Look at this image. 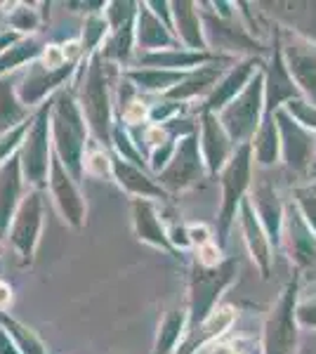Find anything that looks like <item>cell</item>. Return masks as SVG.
Here are the masks:
<instances>
[{
	"mask_svg": "<svg viewBox=\"0 0 316 354\" xmlns=\"http://www.w3.org/2000/svg\"><path fill=\"white\" fill-rule=\"evenodd\" d=\"M50 128H53V149L55 156L64 163V168L80 182L85 175L83 161L88 151V121L78 104L73 90L62 88L53 95V113H50Z\"/></svg>",
	"mask_w": 316,
	"mask_h": 354,
	"instance_id": "1",
	"label": "cell"
},
{
	"mask_svg": "<svg viewBox=\"0 0 316 354\" xmlns=\"http://www.w3.org/2000/svg\"><path fill=\"white\" fill-rule=\"evenodd\" d=\"M109 71L111 66L102 53L80 62L78 66V104L83 109V116L88 121V128L93 133L97 145L104 147L111 142L113 123H111V88H109Z\"/></svg>",
	"mask_w": 316,
	"mask_h": 354,
	"instance_id": "2",
	"label": "cell"
},
{
	"mask_svg": "<svg viewBox=\"0 0 316 354\" xmlns=\"http://www.w3.org/2000/svg\"><path fill=\"white\" fill-rule=\"evenodd\" d=\"M50 113H53V97L45 104L38 106V111L31 118V128L24 137V145L19 149L21 173L28 187L40 189L48 187L50 165H53V128H50Z\"/></svg>",
	"mask_w": 316,
	"mask_h": 354,
	"instance_id": "3",
	"label": "cell"
},
{
	"mask_svg": "<svg viewBox=\"0 0 316 354\" xmlns=\"http://www.w3.org/2000/svg\"><path fill=\"white\" fill-rule=\"evenodd\" d=\"M43 230V192L31 189L17 210L12 227H10L8 241L21 262H31Z\"/></svg>",
	"mask_w": 316,
	"mask_h": 354,
	"instance_id": "4",
	"label": "cell"
},
{
	"mask_svg": "<svg viewBox=\"0 0 316 354\" xmlns=\"http://www.w3.org/2000/svg\"><path fill=\"white\" fill-rule=\"evenodd\" d=\"M50 194H53V203L59 210L62 220L73 230H80L85 225V205L83 194L78 189V180L64 168V163L57 156H53V165H50V180H48Z\"/></svg>",
	"mask_w": 316,
	"mask_h": 354,
	"instance_id": "5",
	"label": "cell"
},
{
	"mask_svg": "<svg viewBox=\"0 0 316 354\" xmlns=\"http://www.w3.org/2000/svg\"><path fill=\"white\" fill-rule=\"evenodd\" d=\"M80 62H71V64L62 66V68H48L40 59H36L33 64H28L24 78L17 85V95L24 104L31 109L36 104H45V97L57 95L62 90L68 78L73 73H78Z\"/></svg>",
	"mask_w": 316,
	"mask_h": 354,
	"instance_id": "6",
	"label": "cell"
},
{
	"mask_svg": "<svg viewBox=\"0 0 316 354\" xmlns=\"http://www.w3.org/2000/svg\"><path fill=\"white\" fill-rule=\"evenodd\" d=\"M24 173L19 153H15L5 165H0V241L8 239L12 220L24 201Z\"/></svg>",
	"mask_w": 316,
	"mask_h": 354,
	"instance_id": "7",
	"label": "cell"
},
{
	"mask_svg": "<svg viewBox=\"0 0 316 354\" xmlns=\"http://www.w3.org/2000/svg\"><path fill=\"white\" fill-rule=\"evenodd\" d=\"M198 175H201V158H198L196 140L194 137H185L175 147L172 161L158 173V180L168 189H185L192 182H196Z\"/></svg>",
	"mask_w": 316,
	"mask_h": 354,
	"instance_id": "8",
	"label": "cell"
},
{
	"mask_svg": "<svg viewBox=\"0 0 316 354\" xmlns=\"http://www.w3.org/2000/svg\"><path fill=\"white\" fill-rule=\"evenodd\" d=\"M135 41L145 53H158V50H170L172 36L168 33V26L149 10V5H140L135 19Z\"/></svg>",
	"mask_w": 316,
	"mask_h": 354,
	"instance_id": "9",
	"label": "cell"
},
{
	"mask_svg": "<svg viewBox=\"0 0 316 354\" xmlns=\"http://www.w3.org/2000/svg\"><path fill=\"white\" fill-rule=\"evenodd\" d=\"M113 180L135 198H163L165 196L163 187L154 185V180H149V177L142 173V168L123 161L116 153H113Z\"/></svg>",
	"mask_w": 316,
	"mask_h": 354,
	"instance_id": "10",
	"label": "cell"
},
{
	"mask_svg": "<svg viewBox=\"0 0 316 354\" xmlns=\"http://www.w3.org/2000/svg\"><path fill=\"white\" fill-rule=\"evenodd\" d=\"M33 113L31 109L19 100L17 85L10 76L0 78V135L15 130L17 125L26 123Z\"/></svg>",
	"mask_w": 316,
	"mask_h": 354,
	"instance_id": "11",
	"label": "cell"
},
{
	"mask_svg": "<svg viewBox=\"0 0 316 354\" xmlns=\"http://www.w3.org/2000/svg\"><path fill=\"white\" fill-rule=\"evenodd\" d=\"M295 347V328H292L290 319V295L281 302L279 312L269 322L267 333V350L269 354H292Z\"/></svg>",
	"mask_w": 316,
	"mask_h": 354,
	"instance_id": "12",
	"label": "cell"
},
{
	"mask_svg": "<svg viewBox=\"0 0 316 354\" xmlns=\"http://www.w3.org/2000/svg\"><path fill=\"white\" fill-rule=\"evenodd\" d=\"M132 222H135V232L142 241L158 245V248H168V239L156 218L154 203H149L147 198H132Z\"/></svg>",
	"mask_w": 316,
	"mask_h": 354,
	"instance_id": "13",
	"label": "cell"
},
{
	"mask_svg": "<svg viewBox=\"0 0 316 354\" xmlns=\"http://www.w3.org/2000/svg\"><path fill=\"white\" fill-rule=\"evenodd\" d=\"M48 45H43V41H38L36 36H28V38H21L17 41L12 48L5 50L0 55V78L10 76L15 68L24 66V64H33L36 59H40V55L45 53Z\"/></svg>",
	"mask_w": 316,
	"mask_h": 354,
	"instance_id": "14",
	"label": "cell"
},
{
	"mask_svg": "<svg viewBox=\"0 0 316 354\" xmlns=\"http://www.w3.org/2000/svg\"><path fill=\"white\" fill-rule=\"evenodd\" d=\"M137 90H149V93H158V90H172L182 81V73L165 71V68H128L123 73Z\"/></svg>",
	"mask_w": 316,
	"mask_h": 354,
	"instance_id": "15",
	"label": "cell"
},
{
	"mask_svg": "<svg viewBox=\"0 0 316 354\" xmlns=\"http://www.w3.org/2000/svg\"><path fill=\"white\" fill-rule=\"evenodd\" d=\"M0 324H3V328L8 330V335L12 338L19 354H50V350L45 347V342L40 340L31 328L24 326L19 319L10 317L8 312H0Z\"/></svg>",
	"mask_w": 316,
	"mask_h": 354,
	"instance_id": "16",
	"label": "cell"
},
{
	"mask_svg": "<svg viewBox=\"0 0 316 354\" xmlns=\"http://www.w3.org/2000/svg\"><path fill=\"white\" fill-rule=\"evenodd\" d=\"M203 59L198 53H185V50H158V53H147L140 57L145 68H165V71H175V68L194 66Z\"/></svg>",
	"mask_w": 316,
	"mask_h": 354,
	"instance_id": "17",
	"label": "cell"
},
{
	"mask_svg": "<svg viewBox=\"0 0 316 354\" xmlns=\"http://www.w3.org/2000/svg\"><path fill=\"white\" fill-rule=\"evenodd\" d=\"M172 15H175V26H177V36L185 41L189 48H203L201 43V28H198V17L194 12L192 3H175L172 5Z\"/></svg>",
	"mask_w": 316,
	"mask_h": 354,
	"instance_id": "18",
	"label": "cell"
},
{
	"mask_svg": "<svg viewBox=\"0 0 316 354\" xmlns=\"http://www.w3.org/2000/svg\"><path fill=\"white\" fill-rule=\"evenodd\" d=\"M109 31H111V28H109V21L104 15H90L88 19H85L83 33H80V38H78L80 48H83V59L100 53Z\"/></svg>",
	"mask_w": 316,
	"mask_h": 354,
	"instance_id": "19",
	"label": "cell"
},
{
	"mask_svg": "<svg viewBox=\"0 0 316 354\" xmlns=\"http://www.w3.org/2000/svg\"><path fill=\"white\" fill-rule=\"evenodd\" d=\"M43 24V15L36 10V5L28 3H15L12 10L8 12V26L10 31L19 33V36H33L38 31V26Z\"/></svg>",
	"mask_w": 316,
	"mask_h": 354,
	"instance_id": "20",
	"label": "cell"
},
{
	"mask_svg": "<svg viewBox=\"0 0 316 354\" xmlns=\"http://www.w3.org/2000/svg\"><path fill=\"white\" fill-rule=\"evenodd\" d=\"M203 151H205V156H208V163H210L212 170L222 163L224 153H227L224 135H222L220 125H217V121L210 116V113H205L203 116Z\"/></svg>",
	"mask_w": 316,
	"mask_h": 354,
	"instance_id": "21",
	"label": "cell"
},
{
	"mask_svg": "<svg viewBox=\"0 0 316 354\" xmlns=\"http://www.w3.org/2000/svg\"><path fill=\"white\" fill-rule=\"evenodd\" d=\"M182 328H185V314L182 312H172L165 317V322L160 324V333L156 340V350L154 354H172L177 340L182 335Z\"/></svg>",
	"mask_w": 316,
	"mask_h": 354,
	"instance_id": "22",
	"label": "cell"
},
{
	"mask_svg": "<svg viewBox=\"0 0 316 354\" xmlns=\"http://www.w3.org/2000/svg\"><path fill=\"white\" fill-rule=\"evenodd\" d=\"M85 175L90 177H104L113 175V153H109L102 145L88 147L85 151V161H83Z\"/></svg>",
	"mask_w": 316,
	"mask_h": 354,
	"instance_id": "23",
	"label": "cell"
},
{
	"mask_svg": "<svg viewBox=\"0 0 316 354\" xmlns=\"http://www.w3.org/2000/svg\"><path fill=\"white\" fill-rule=\"evenodd\" d=\"M31 118H28L26 123L17 125V128L10 130V133L0 135V165H5V163L10 161V158L15 156V153H19L21 145H24V137L28 133V128H31Z\"/></svg>",
	"mask_w": 316,
	"mask_h": 354,
	"instance_id": "24",
	"label": "cell"
},
{
	"mask_svg": "<svg viewBox=\"0 0 316 354\" xmlns=\"http://www.w3.org/2000/svg\"><path fill=\"white\" fill-rule=\"evenodd\" d=\"M111 142H113V149H116V156H120L123 161H128L132 165H137L140 168L142 163H145V158H142L140 149L135 147V142H132V137L125 133L120 125H113V133H111Z\"/></svg>",
	"mask_w": 316,
	"mask_h": 354,
	"instance_id": "25",
	"label": "cell"
},
{
	"mask_svg": "<svg viewBox=\"0 0 316 354\" xmlns=\"http://www.w3.org/2000/svg\"><path fill=\"white\" fill-rule=\"evenodd\" d=\"M140 5L135 3H106V10H104V17L109 21V28L111 31H118V28L132 24L137 19V10Z\"/></svg>",
	"mask_w": 316,
	"mask_h": 354,
	"instance_id": "26",
	"label": "cell"
},
{
	"mask_svg": "<svg viewBox=\"0 0 316 354\" xmlns=\"http://www.w3.org/2000/svg\"><path fill=\"white\" fill-rule=\"evenodd\" d=\"M198 260L203 267H215L220 262V250H217L215 243H205L198 248Z\"/></svg>",
	"mask_w": 316,
	"mask_h": 354,
	"instance_id": "27",
	"label": "cell"
},
{
	"mask_svg": "<svg viewBox=\"0 0 316 354\" xmlns=\"http://www.w3.org/2000/svg\"><path fill=\"white\" fill-rule=\"evenodd\" d=\"M24 36H19V33L10 31V28H5V31H0V55L5 53V50H10L17 41H21Z\"/></svg>",
	"mask_w": 316,
	"mask_h": 354,
	"instance_id": "28",
	"label": "cell"
},
{
	"mask_svg": "<svg viewBox=\"0 0 316 354\" xmlns=\"http://www.w3.org/2000/svg\"><path fill=\"white\" fill-rule=\"evenodd\" d=\"M187 234H189V241L192 243H198V245L210 243L208 241V230H205V227H189Z\"/></svg>",
	"mask_w": 316,
	"mask_h": 354,
	"instance_id": "29",
	"label": "cell"
},
{
	"mask_svg": "<svg viewBox=\"0 0 316 354\" xmlns=\"http://www.w3.org/2000/svg\"><path fill=\"white\" fill-rule=\"evenodd\" d=\"M10 302H12V286L0 279V312H8Z\"/></svg>",
	"mask_w": 316,
	"mask_h": 354,
	"instance_id": "30",
	"label": "cell"
},
{
	"mask_svg": "<svg viewBox=\"0 0 316 354\" xmlns=\"http://www.w3.org/2000/svg\"><path fill=\"white\" fill-rule=\"evenodd\" d=\"M0 354H19V352H17L12 338L8 335V330L3 328V324H0Z\"/></svg>",
	"mask_w": 316,
	"mask_h": 354,
	"instance_id": "31",
	"label": "cell"
},
{
	"mask_svg": "<svg viewBox=\"0 0 316 354\" xmlns=\"http://www.w3.org/2000/svg\"><path fill=\"white\" fill-rule=\"evenodd\" d=\"M0 255H3V243H0Z\"/></svg>",
	"mask_w": 316,
	"mask_h": 354,
	"instance_id": "32",
	"label": "cell"
}]
</instances>
